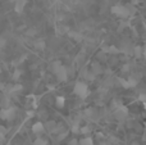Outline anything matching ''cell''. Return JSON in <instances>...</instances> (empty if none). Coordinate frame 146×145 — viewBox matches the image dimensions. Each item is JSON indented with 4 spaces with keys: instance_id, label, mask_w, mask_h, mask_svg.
Returning <instances> with one entry per match:
<instances>
[{
    "instance_id": "4fadbf2b",
    "label": "cell",
    "mask_w": 146,
    "mask_h": 145,
    "mask_svg": "<svg viewBox=\"0 0 146 145\" xmlns=\"http://www.w3.org/2000/svg\"><path fill=\"white\" fill-rule=\"evenodd\" d=\"M82 76L85 77L87 81H92V80H95V74H94L91 71H83Z\"/></svg>"
},
{
    "instance_id": "cb8c5ba5",
    "label": "cell",
    "mask_w": 146,
    "mask_h": 145,
    "mask_svg": "<svg viewBox=\"0 0 146 145\" xmlns=\"http://www.w3.org/2000/svg\"><path fill=\"white\" fill-rule=\"evenodd\" d=\"M36 33H37V31H36L35 28H30V30L26 32V35H27V36H35Z\"/></svg>"
},
{
    "instance_id": "603a6c76",
    "label": "cell",
    "mask_w": 146,
    "mask_h": 145,
    "mask_svg": "<svg viewBox=\"0 0 146 145\" xmlns=\"http://www.w3.org/2000/svg\"><path fill=\"white\" fill-rule=\"evenodd\" d=\"M21 74H22V72H21L19 69H15L14 73H13V80H14V81H17V80L21 77Z\"/></svg>"
},
{
    "instance_id": "f1b7e54d",
    "label": "cell",
    "mask_w": 146,
    "mask_h": 145,
    "mask_svg": "<svg viewBox=\"0 0 146 145\" xmlns=\"http://www.w3.org/2000/svg\"><path fill=\"white\" fill-rule=\"evenodd\" d=\"M35 114H36V113L33 112V110H28V112H27V117H28V118L33 117V116H35Z\"/></svg>"
},
{
    "instance_id": "e575fe53",
    "label": "cell",
    "mask_w": 146,
    "mask_h": 145,
    "mask_svg": "<svg viewBox=\"0 0 146 145\" xmlns=\"http://www.w3.org/2000/svg\"><path fill=\"white\" fill-rule=\"evenodd\" d=\"M1 71H3V68H1V63H0V73H1Z\"/></svg>"
},
{
    "instance_id": "83f0119b",
    "label": "cell",
    "mask_w": 146,
    "mask_h": 145,
    "mask_svg": "<svg viewBox=\"0 0 146 145\" xmlns=\"http://www.w3.org/2000/svg\"><path fill=\"white\" fill-rule=\"evenodd\" d=\"M66 136H67V132H66V131H63V132H62V135L58 136V140H63Z\"/></svg>"
},
{
    "instance_id": "9c48e42d",
    "label": "cell",
    "mask_w": 146,
    "mask_h": 145,
    "mask_svg": "<svg viewBox=\"0 0 146 145\" xmlns=\"http://www.w3.org/2000/svg\"><path fill=\"white\" fill-rule=\"evenodd\" d=\"M44 131H45V127H44V123L42 122L33 123V126H32V132L33 134H42Z\"/></svg>"
},
{
    "instance_id": "30bf717a",
    "label": "cell",
    "mask_w": 146,
    "mask_h": 145,
    "mask_svg": "<svg viewBox=\"0 0 146 145\" xmlns=\"http://www.w3.org/2000/svg\"><path fill=\"white\" fill-rule=\"evenodd\" d=\"M68 36L73 39L74 41H77V43H81L83 40V36L80 32H77V31H68Z\"/></svg>"
},
{
    "instance_id": "ffe728a7",
    "label": "cell",
    "mask_w": 146,
    "mask_h": 145,
    "mask_svg": "<svg viewBox=\"0 0 146 145\" xmlns=\"http://www.w3.org/2000/svg\"><path fill=\"white\" fill-rule=\"evenodd\" d=\"M126 7H127V9H128V12H129V15H133L135 13H136V8H135L133 4H128V5H126Z\"/></svg>"
},
{
    "instance_id": "8fae6325",
    "label": "cell",
    "mask_w": 146,
    "mask_h": 145,
    "mask_svg": "<svg viewBox=\"0 0 146 145\" xmlns=\"http://www.w3.org/2000/svg\"><path fill=\"white\" fill-rule=\"evenodd\" d=\"M64 103H66V99H64V96H56L55 99V105L56 108H63L64 107Z\"/></svg>"
},
{
    "instance_id": "8d00e7d4",
    "label": "cell",
    "mask_w": 146,
    "mask_h": 145,
    "mask_svg": "<svg viewBox=\"0 0 146 145\" xmlns=\"http://www.w3.org/2000/svg\"><path fill=\"white\" fill-rule=\"evenodd\" d=\"M55 1H59V0H55Z\"/></svg>"
},
{
    "instance_id": "d4e9b609",
    "label": "cell",
    "mask_w": 146,
    "mask_h": 145,
    "mask_svg": "<svg viewBox=\"0 0 146 145\" xmlns=\"http://www.w3.org/2000/svg\"><path fill=\"white\" fill-rule=\"evenodd\" d=\"M5 45H7V39L3 37V36H0V49H3Z\"/></svg>"
},
{
    "instance_id": "7c38bea8",
    "label": "cell",
    "mask_w": 146,
    "mask_h": 145,
    "mask_svg": "<svg viewBox=\"0 0 146 145\" xmlns=\"http://www.w3.org/2000/svg\"><path fill=\"white\" fill-rule=\"evenodd\" d=\"M78 144L80 145H94V140L90 138V136H87V138L81 139V140L78 141Z\"/></svg>"
},
{
    "instance_id": "836d02e7",
    "label": "cell",
    "mask_w": 146,
    "mask_h": 145,
    "mask_svg": "<svg viewBox=\"0 0 146 145\" xmlns=\"http://www.w3.org/2000/svg\"><path fill=\"white\" fill-rule=\"evenodd\" d=\"M9 1H10V3H17L18 0H9Z\"/></svg>"
},
{
    "instance_id": "e0dca14e",
    "label": "cell",
    "mask_w": 146,
    "mask_h": 145,
    "mask_svg": "<svg viewBox=\"0 0 146 145\" xmlns=\"http://www.w3.org/2000/svg\"><path fill=\"white\" fill-rule=\"evenodd\" d=\"M62 66H63V63H62L60 61H55V62H53V64H51V69H53V72L55 73Z\"/></svg>"
},
{
    "instance_id": "277c9868",
    "label": "cell",
    "mask_w": 146,
    "mask_h": 145,
    "mask_svg": "<svg viewBox=\"0 0 146 145\" xmlns=\"http://www.w3.org/2000/svg\"><path fill=\"white\" fill-rule=\"evenodd\" d=\"M118 82L122 87L124 89H131V87H135L137 85V81L135 78H128V80H124V78H118Z\"/></svg>"
},
{
    "instance_id": "7402d4cb",
    "label": "cell",
    "mask_w": 146,
    "mask_h": 145,
    "mask_svg": "<svg viewBox=\"0 0 146 145\" xmlns=\"http://www.w3.org/2000/svg\"><path fill=\"white\" fill-rule=\"evenodd\" d=\"M33 145H48V143H46V140H44V139L37 138L35 140V143H33Z\"/></svg>"
},
{
    "instance_id": "d6986e66",
    "label": "cell",
    "mask_w": 146,
    "mask_h": 145,
    "mask_svg": "<svg viewBox=\"0 0 146 145\" xmlns=\"http://www.w3.org/2000/svg\"><path fill=\"white\" fill-rule=\"evenodd\" d=\"M119 49L117 48V46H114V45H111V46H109V50H108V54H118L119 53Z\"/></svg>"
},
{
    "instance_id": "2e32d148",
    "label": "cell",
    "mask_w": 146,
    "mask_h": 145,
    "mask_svg": "<svg viewBox=\"0 0 146 145\" xmlns=\"http://www.w3.org/2000/svg\"><path fill=\"white\" fill-rule=\"evenodd\" d=\"M80 122L78 121H76V122L72 123V127H71V131L73 134H80Z\"/></svg>"
},
{
    "instance_id": "44dd1931",
    "label": "cell",
    "mask_w": 146,
    "mask_h": 145,
    "mask_svg": "<svg viewBox=\"0 0 146 145\" xmlns=\"http://www.w3.org/2000/svg\"><path fill=\"white\" fill-rule=\"evenodd\" d=\"M80 134H82V135H87V134H90V127H88V126H83V127H81Z\"/></svg>"
},
{
    "instance_id": "5b68a950",
    "label": "cell",
    "mask_w": 146,
    "mask_h": 145,
    "mask_svg": "<svg viewBox=\"0 0 146 145\" xmlns=\"http://www.w3.org/2000/svg\"><path fill=\"white\" fill-rule=\"evenodd\" d=\"M114 116H115L117 120L122 121V120H124V118L128 116V110H127L126 107H123V105H122V107H119L118 109L114 110Z\"/></svg>"
},
{
    "instance_id": "1f68e13d",
    "label": "cell",
    "mask_w": 146,
    "mask_h": 145,
    "mask_svg": "<svg viewBox=\"0 0 146 145\" xmlns=\"http://www.w3.org/2000/svg\"><path fill=\"white\" fill-rule=\"evenodd\" d=\"M4 89H5V84L4 82H0V91H4Z\"/></svg>"
},
{
    "instance_id": "8992f818",
    "label": "cell",
    "mask_w": 146,
    "mask_h": 145,
    "mask_svg": "<svg viewBox=\"0 0 146 145\" xmlns=\"http://www.w3.org/2000/svg\"><path fill=\"white\" fill-rule=\"evenodd\" d=\"M55 76L59 81H67V80H68V72H67V68L64 66H62L60 68L55 72Z\"/></svg>"
},
{
    "instance_id": "d590c367",
    "label": "cell",
    "mask_w": 146,
    "mask_h": 145,
    "mask_svg": "<svg viewBox=\"0 0 146 145\" xmlns=\"http://www.w3.org/2000/svg\"><path fill=\"white\" fill-rule=\"evenodd\" d=\"M132 145H137V143H132Z\"/></svg>"
},
{
    "instance_id": "f546056e",
    "label": "cell",
    "mask_w": 146,
    "mask_h": 145,
    "mask_svg": "<svg viewBox=\"0 0 146 145\" xmlns=\"http://www.w3.org/2000/svg\"><path fill=\"white\" fill-rule=\"evenodd\" d=\"M122 71H123V72L129 71V66H128V64H126V66H123V68H122Z\"/></svg>"
},
{
    "instance_id": "5bb4252c",
    "label": "cell",
    "mask_w": 146,
    "mask_h": 145,
    "mask_svg": "<svg viewBox=\"0 0 146 145\" xmlns=\"http://www.w3.org/2000/svg\"><path fill=\"white\" fill-rule=\"evenodd\" d=\"M44 127H46L49 131H51V132H54L56 128V123L54 122V121H49V122H46V126H44Z\"/></svg>"
},
{
    "instance_id": "ba28073f",
    "label": "cell",
    "mask_w": 146,
    "mask_h": 145,
    "mask_svg": "<svg viewBox=\"0 0 146 145\" xmlns=\"http://www.w3.org/2000/svg\"><path fill=\"white\" fill-rule=\"evenodd\" d=\"M91 72H92L95 76L103 73V67H101V64L99 63V62H94V63L91 64Z\"/></svg>"
},
{
    "instance_id": "9a60e30c",
    "label": "cell",
    "mask_w": 146,
    "mask_h": 145,
    "mask_svg": "<svg viewBox=\"0 0 146 145\" xmlns=\"http://www.w3.org/2000/svg\"><path fill=\"white\" fill-rule=\"evenodd\" d=\"M35 48H36V49H40V50H44V49L46 48V43H45L44 40H41V39H40V40H37V41L35 43Z\"/></svg>"
},
{
    "instance_id": "3957f363",
    "label": "cell",
    "mask_w": 146,
    "mask_h": 145,
    "mask_svg": "<svg viewBox=\"0 0 146 145\" xmlns=\"http://www.w3.org/2000/svg\"><path fill=\"white\" fill-rule=\"evenodd\" d=\"M15 114H17V109L14 107H9V108H3L0 110V118L5 121H12L15 118Z\"/></svg>"
},
{
    "instance_id": "4316f807",
    "label": "cell",
    "mask_w": 146,
    "mask_h": 145,
    "mask_svg": "<svg viewBox=\"0 0 146 145\" xmlns=\"http://www.w3.org/2000/svg\"><path fill=\"white\" fill-rule=\"evenodd\" d=\"M126 26H128V22H122V23H121V26L118 27V31H122V28L126 27Z\"/></svg>"
},
{
    "instance_id": "7a4b0ae2",
    "label": "cell",
    "mask_w": 146,
    "mask_h": 145,
    "mask_svg": "<svg viewBox=\"0 0 146 145\" xmlns=\"http://www.w3.org/2000/svg\"><path fill=\"white\" fill-rule=\"evenodd\" d=\"M110 10H111V13H113L114 15H117V17L122 18V19H126V18H129V17H131L126 5H114V7H111Z\"/></svg>"
},
{
    "instance_id": "484cf974",
    "label": "cell",
    "mask_w": 146,
    "mask_h": 145,
    "mask_svg": "<svg viewBox=\"0 0 146 145\" xmlns=\"http://www.w3.org/2000/svg\"><path fill=\"white\" fill-rule=\"evenodd\" d=\"M139 100L142 103H146V92H141V94L139 95Z\"/></svg>"
},
{
    "instance_id": "ac0fdd59",
    "label": "cell",
    "mask_w": 146,
    "mask_h": 145,
    "mask_svg": "<svg viewBox=\"0 0 146 145\" xmlns=\"http://www.w3.org/2000/svg\"><path fill=\"white\" fill-rule=\"evenodd\" d=\"M133 53H135V55H136L137 58L142 57V46H135V48H133Z\"/></svg>"
},
{
    "instance_id": "d6a6232c",
    "label": "cell",
    "mask_w": 146,
    "mask_h": 145,
    "mask_svg": "<svg viewBox=\"0 0 146 145\" xmlns=\"http://www.w3.org/2000/svg\"><path fill=\"white\" fill-rule=\"evenodd\" d=\"M142 55H145L146 57V45L142 48Z\"/></svg>"
},
{
    "instance_id": "6da1fadb",
    "label": "cell",
    "mask_w": 146,
    "mask_h": 145,
    "mask_svg": "<svg viewBox=\"0 0 146 145\" xmlns=\"http://www.w3.org/2000/svg\"><path fill=\"white\" fill-rule=\"evenodd\" d=\"M73 92H74L78 98H81V99H86V98L90 95V89H88L86 82L78 81L77 84L74 85V87H73Z\"/></svg>"
},
{
    "instance_id": "52a82bcc",
    "label": "cell",
    "mask_w": 146,
    "mask_h": 145,
    "mask_svg": "<svg viewBox=\"0 0 146 145\" xmlns=\"http://www.w3.org/2000/svg\"><path fill=\"white\" fill-rule=\"evenodd\" d=\"M26 4H27V1H26V0H18L17 3H14V10H15V13H22L23 10H25Z\"/></svg>"
},
{
    "instance_id": "4dcf8cb0",
    "label": "cell",
    "mask_w": 146,
    "mask_h": 145,
    "mask_svg": "<svg viewBox=\"0 0 146 145\" xmlns=\"http://www.w3.org/2000/svg\"><path fill=\"white\" fill-rule=\"evenodd\" d=\"M77 144H78V141L76 140V139H73V140L69 141V145H77Z\"/></svg>"
}]
</instances>
